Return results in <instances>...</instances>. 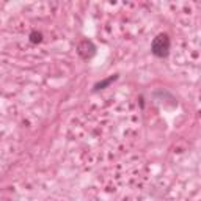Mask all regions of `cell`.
<instances>
[{"mask_svg": "<svg viewBox=\"0 0 201 201\" xmlns=\"http://www.w3.org/2000/svg\"><path fill=\"white\" fill-rule=\"evenodd\" d=\"M151 52L159 57V58H163L170 54V38L168 35H159L152 39V44H151Z\"/></svg>", "mask_w": 201, "mask_h": 201, "instance_id": "6da1fadb", "label": "cell"}, {"mask_svg": "<svg viewBox=\"0 0 201 201\" xmlns=\"http://www.w3.org/2000/svg\"><path fill=\"white\" fill-rule=\"evenodd\" d=\"M30 41L33 43V44H38V43H41L43 41V33L41 32H32L30 33Z\"/></svg>", "mask_w": 201, "mask_h": 201, "instance_id": "7a4b0ae2", "label": "cell"}, {"mask_svg": "<svg viewBox=\"0 0 201 201\" xmlns=\"http://www.w3.org/2000/svg\"><path fill=\"white\" fill-rule=\"evenodd\" d=\"M115 79H116V75H112L110 79H107V80H104V82H99V83H97V85L94 86V90H100V88L107 86V85H109V83H112V82H113Z\"/></svg>", "mask_w": 201, "mask_h": 201, "instance_id": "3957f363", "label": "cell"}]
</instances>
